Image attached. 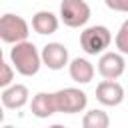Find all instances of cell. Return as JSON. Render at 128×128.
<instances>
[{
	"label": "cell",
	"mask_w": 128,
	"mask_h": 128,
	"mask_svg": "<svg viewBox=\"0 0 128 128\" xmlns=\"http://www.w3.org/2000/svg\"><path fill=\"white\" fill-rule=\"evenodd\" d=\"M56 98V108L62 114H78L86 108L88 104V96L86 92H82L80 88H62L54 92Z\"/></svg>",
	"instance_id": "obj_5"
},
{
	"label": "cell",
	"mask_w": 128,
	"mask_h": 128,
	"mask_svg": "<svg viewBox=\"0 0 128 128\" xmlns=\"http://www.w3.org/2000/svg\"><path fill=\"white\" fill-rule=\"evenodd\" d=\"M110 42H112V32L102 24L88 26L80 32V48L88 56L104 54V50L110 46Z\"/></svg>",
	"instance_id": "obj_2"
},
{
	"label": "cell",
	"mask_w": 128,
	"mask_h": 128,
	"mask_svg": "<svg viewBox=\"0 0 128 128\" xmlns=\"http://www.w3.org/2000/svg\"><path fill=\"white\" fill-rule=\"evenodd\" d=\"M82 128H110V118L102 108L88 110L82 118Z\"/></svg>",
	"instance_id": "obj_13"
},
{
	"label": "cell",
	"mask_w": 128,
	"mask_h": 128,
	"mask_svg": "<svg viewBox=\"0 0 128 128\" xmlns=\"http://www.w3.org/2000/svg\"><path fill=\"white\" fill-rule=\"evenodd\" d=\"M68 74L76 84H88L94 78V66L86 58H74L68 64Z\"/></svg>",
	"instance_id": "obj_12"
},
{
	"label": "cell",
	"mask_w": 128,
	"mask_h": 128,
	"mask_svg": "<svg viewBox=\"0 0 128 128\" xmlns=\"http://www.w3.org/2000/svg\"><path fill=\"white\" fill-rule=\"evenodd\" d=\"M126 98H128V96H126Z\"/></svg>",
	"instance_id": "obj_19"
},
{
	"label": "cell",
	"mask_w": 128,
	"mask_h": 128,
	"mask_svg": "<svg viewBox=\"0 0 128 128\" xmlns=\"http://www.w3.org/2000/svg\"><path fill=\"white\" fill-rule=\"evenodd\" d=\"M48 128H66V126H62V124H52V126H48Z\"/></svg>",
	"instance_id": "obj_17"
},
{
	"label": "cell",
	"mask_w": 128,
	"mask_h": 128,
	"mask_svg": "<svg viewBox=\"0 0 128 128\" xmlns=\"http://www.w3.org/2000/svg\"><path fill=\"white\" fill-rule=\"evenodd\" d=\"M60 26V20L56 14H52L50 10H38L34 16H32V30L36 34H54Z\"/></svg>",
	"instance_id": "obj_11"
},
{
	"label": "cell",
	"mask_w": 128,
	"mask_h": 128,
	"mask_svg": "<svg viewBox=\"0 0 128 128\" xmlns=\"http://www.w3.org/2000/svg\"><path fill=\"white\" fill-rule=\"evenodd\" d=\"M2 66H0V70H2V74H0V86L2 88H8L10 84H14L12 80H14V66H12V62H6V60H2L0 62Z\"/></svg>",
	"instance_id": "obj_15"
},
{
	"label": "cell",
	"mask_w": 128,
	"mask_h": 128,
	"mask_svg": "<svg viewBox=\"0 0 128 128\" xmlns=\"http://www.w3.org/2000/svg\"><path fill=\"white\" fill-rule=\"evenodd\" d=\"M40 54H42V64L50 70H62L64 66H68L70 60L68 48L60 42H48Z\"/></svg>",
	"instance_id": "obj_7"
},
{
	"label": "cell",
	"mask_w": 128,
	"mask_h": 128,
	"mask_svg": "<svg viewBox=\"0 0 128 128\" xmlns=\"http://www.w3.org/2000/svg\"><path fill=\"white\" fill-rule=\"evenodd\" d=\"M104 4L114 12H128V0H104Z\"/></svg>",
	"instance_id": "obj_16"
},
{
	"label": "cell",
	"mask_w": 128,
	"mask_h": 128,
	"mask_svg": "<svg viewBox=\"0 0 128 128\" xmlns=\"http://www.w3.org/2000/svg\"><path fill=\"white\" fill-rule=\"evenodd\" d=\"M60 20L68 28H82L90 20V6L84 0H62L60 2Z\"/></svg>",
	"instance_id": "obj_4"
},
{
	"label": "cell",
	"mask_w": 128,
	"mask_h": 128,
	"mask_svg": "<svg viewBox=\"0 0 128 128\" xmlns=\"http://www.w3.org/2000/svg\"><path fill=\"white\" fill-rule=\"evenodd\" d=\"M2 128H14V126H10V124H6V126H2Z\"/></svg>",
	"instance_id": "obj_18"
},
{
	"label": "cell",
	"mask_w": 128,
	"mask_h": 128,
	"mask_svg": "<svg viewBox=\"0 0 128 128\" xmlns=\"http://www.w3.org/2000/svg\"><path fill=\"white\" fill-rule=\"evenodd\" d=\"M126 70V60L124 54L116 52H104L98 60V74L104 80H118Z\"/></svg>",
	"instance_id": "obj_6"
},
{
	"label": "cell",
	"mask_w": 128,
	"mask_h": 128,
	"mask_svg": "<svg viewBox=\"0 0 128 128\" xmlns=\"http://www.w3.org/2000/svg\"><path fill=\"white\" fill-rule=\"evenodd\" d=\"M10 62L20 76H36L42 66V54L38 52V48L32 42L24 40V42L12 44Z\"/></svg>",
	"instance_id": "obj_1"
},
{
	"label": "cell",
	"mask_w": 128,
	"mask_h": 128,
	"mask_svg": "<svg viewBox=\"0 0 128 128\" xmlns=\"http://www.w3.org/2000/svg\"><path fill=\"white\" fill-rule=\"evenodd\" d=\"M28 34H30V26L22 16L6 12L0 18V38H2V42L18 44V42H24L28 38Z\"/></svg>",
	"instance_id": "obj_3"
},
{
	"label": "cell",
	"mask_w": 128,
	"mask_h": 128,
	"mask_svg": "<svg viewBox=\"0 0 128 128\" xmlns=\"http://www.w3.org/2000/svg\"><path fill=\"white\" fill-rule=\"evenodd\" d=\"M28 88L24 84H10L8 88L2 90V104L8 110H20L22 106L28 104Z\"/></svg>",
	"instance_id": "obj_9"
},
{
	"label": "cell",
	"mask_w": 128,
	"mask_h": 128,
	"mask_svg": "<svg viewBox=\"0 0 128 128\" xmlns=\"http://www.w3.org/2000/svg\"><path fill=\"white\" fill-rule=\"evenodd\" d=\"M30 110L36 118H48L52 114L58 112L56 108V98H54V92H38L34 94L32 102H30Z\"/></svg>",
	"instance_id": "obj_10"
},
{
	"label": "cell",
	"mask_w": 128,
	"mask_h": 128,
	"mask_svg": "<svg viewBox=\"0 0 128 128\" xmlns=\"http://www.w3.org/2000/svg\"><path fill=\"white\" fill-rule=\"evenodd\" d=\"M114 46H116V50L120 52V54H128V18L122 22V26L118 28V32H116V36H114Z\"/></svg>",
	"instance_id": "obj_14"
},
{
	"label": "cell",
	"mask_w": 128,
	"mask_h": 128,
	"mask_svg": "<svg viewBox=\"0 0 128 128\" xmlns=\"http://www.w3.org/2000/svg\"><path fill=\"white\" fill-rule=\"evenodd\" d=\"M126 98V92L116 80H102L96 86V100L104 106H118Z\"/></svg>",
	"instance_id": "obj_8"
}]
</instances>
